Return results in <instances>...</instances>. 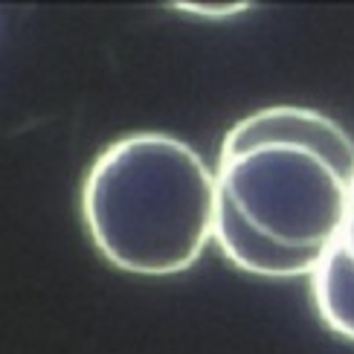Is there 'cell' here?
<instances>
[{"label": "cell", "mask_w": 354, "mask_h": 354, "mask_svg": "<svg viewBox=\"0 0 354 354\" xmlns=\"http://www.w3.org/2000/svg\"><path fill=\"white\" fill-rule=\"evenodd\" d=\"M215 180L250 230L317 268L346 221L354 137L314 108H261L227 131Z\"/></svg>", "instance_id": "6da1fadb"}, {"label": "cell", "mask_w": 354, "mask_h": 354, "mask_svg": "<svg viewBox=\"0 0 354 354\" xmlns=\"http://www.w3.org/2000/svg\"><path fill=\"white\" fill-rule=\"evenodd\" d=\"M215 169L163 131L111 142L82 183V218L113 268L171 276L195 268L215 235Z\"/></svg>", "instance_id": "7a4b0ae2"}, {"label": "cell", "mask_w": 354, "mask_h": 354, "mask_svg": "<svg viewBox=\"0 0 354 354\" xmlns=\"http://www.w3.org/2000/svg\"><path fill=\"white\" fill-rule=\"evenodd\" d=\"M308 282L319 322L331 334L354 343V273L331 247L308 276Z\"/></svg>", "instance_id": "3957f363"}, {"label": "cell", "mask_w": 354, "mask_h": 354, "mask_svg": "<svg viewBox=\"0 0 354 354\" xmlns=\"http://www.w3.org/2000/svg\"><path fill=\"white\" fill-rule=\"evenodd\" d=\"M331 250L343 259V264L354 273V186H351V195H348V209H346L343 230H340V235H337V241L331 244Z\"/></svg>", "instance_id": "277c9868"}, {"label": "cell", "mask_w": 354, "mask_h": 354, "mask_svg": "<svg viewBox=\"0 0 354 354\" xmlns=\"http://www.w3.org/2000/svg\"><path fill=\"white\" fill-rule=\"evenodd\" d=\"M174 9L189 12V15H201V18H227V15H239L247 12L250 3H174Z\"/></svg>", "instance_id": "5b68a950"}]
</instances>
